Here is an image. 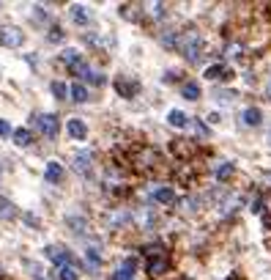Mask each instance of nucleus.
Wrapping results in <instances>:
<instances>
[{"mask_svg": "<svg viewBox=\"0 0 271 280\" xmlns=\"http://www.w3.org/2000/svg\"><path fill=\"white\" fill-rule=\"evenodd\" d=\"M183 99H189V102H197L200 99V85L197 83H183Z\"/></svg>", "mask_w": 271, "mask_h": 280, "instance_id": "obj_18", "label": "nucleus"}, {"mask_svg": "<svg viewBox=\"0 0 271 280\" xmlns=\"http://www.w3.org/2000/svg\"><path fill=\"white\" fill-rule=\"evenodd\" d=\"M44 256H47L49 261H55L58 267H66V264H71V253H69V250H63V247H55V244L44 250Z\"/></svg>", "mask_w": 271, "mask_h": 280, "instance_id": "obj_9", "label": "nucleus"}, {"mask_svg": "<svg viewBox=\"0 0 271 280\" xmlns=\"http://www.w3.org/2000/svg\"><path fill=\"white\" fill-rule=\"evenodd\" d=\"M269 140H271V135H269Z\"/></svg>", "mask_w": 271, "mask_h": 280, "instance_id": "obj_34", "label": "nucleus"}, {"mask_svg": "<svg viewBox=\"0 0 271 280\" xmlns=\"http://www.w3.org/2000/svg\"><path fill=\"white\" fill-rule=\"evenodd\" d=\"M183 53V58L189 60V63H197V60L203 58V50H206V42H203V36L197 33V30H183V33H178V47Z\"/></svg>", "mask_w": 271, "mask_h": 280, "instance_id": "obj_2", "label": "nucleus"}, {"mask_svg": "<svg viewBox=\"0 0 271 280\" xmlns=\"http://www.w3.org/2000/svg\"><path fill=\"white\" fill-rule=\"evenodd\" d=\"M195 129H197V135H203V137L208 135V129H206V126H203V124H195Z\"/></svg>", "mask_w": 271, "mask_h": 280, "instance_id": "obj_33", "label": "nucleus"}, {"mask_svg": "<svg viewBox=\"0 0 271 280\" xmlns=\"http://www.w3.org/2000/svg\"><path fill=\"white\" fill-rule=\"evenodd\" d=\"M132 165L140 173H156L162 165V157H159V151L151 149V146H137V149L132 151Z\"/></svg>", "mask_w": 271, "mask_h": 280, "instance_id": "obj_3", "label": "nucleus"}, {"mask_svg": "<svg viewBox=\"0 0 271 280\" xmlns=\"http://www.w3.org/2000/svg\"><path fill=\"white\" fill-rule=\"evenodd\" d=\"M151 8H153L151 14H153V17H156V19H159V17H165V6H162V3H153Z\"/></svg>", "mask_w": 271, "mask_h": 280, "instance_id": "obj_30", "label": "nucleus"}, {"mask_svg": "<svg viewBox=\"0 0 271 280\" xmlns=\"http://www.w3.org/2000/svg\"><path fill=\"white\" fill-rule=\"evenodd\" d=\"M49 42H63V28L52 25V30H49Z\"/></svg>", "mask_w": 271, "mask_h": 280, "instance_id": "obj_29", "label": "nucleus"}, {"mask_svg": "<svg viewBox=\"0 0 271 280\" xmlns=\"http://www.w3.org/2000/svg\"><path fill=\"white\" fill-rule=\"evenodd\" d=\"M153 201L156 203H176V190H173V187H159V190L153 192Z\"/></svg>", "mask_w": 271, "mask_h": 280, "instance_id": "obj_14", "label": "nucleus"}, {"mask_svg": "<svg viewBox=\"0 0 271 280\" xmlns=\"http://www.w3.org/2000/svg\"><path fill=\"white\" fill-rule=\"evenodd\" d=\"M176 80H178L176 72H167V74H165V83H176Z\"/></svg>", "mask_w": 271, "mask_h": 280, "instance_id": "obj_32", "label": "nucleus"}, {"mask_svg": "<svg viewBox=\"0 0 271 280\" xmlns=\"http://www.w3.org/2000/svg\"><path fill=\"white\" fill-rule=\"evenodd\" d=\"M85 264H88L90 269H99V264H101L99 250H88V256H85Z\"/></svg>", "mask_w": 271, "mask_h": 280, "instance_id": "obj_27", "label": "nucleus"}, {"mask_svg": "<svg viewBox=\"0 0 271 280\" xmlns=\"http://www.w3.org/2000/svg\"><path fill=\"white\" fill-rule=\"evenodd\" d=\"M52 94L58 96V99H66V96H69V91H66L63 83H52Z\"/></svg>", "mask_w": 271, "mask_h": 280, "instance_id": "obj_28", "label": "nucleus"}, {"mask_svg": "<svg viewBox=\"0 0 271 280\" xmlns=\"http://www.w3.org/2000/svg\"><path fill=\"white\" fill-rule=\"evenodd\" d=\"M233 173H236V168L230 165V162H222V165L217 168V179H219V181H227Z\"/></svg>", "mask_w": 271, "mask_h": 280, "instance_id": "obj_25", "label": "nucleus"}, {"mask_svg": "<svg viewBox=\"0 0 271 280\" xmlns=\"http://www.w3.org/2000/svg\"><path fill=\"white\" fill-rule=\"evenodd\" d=\"M260 121H263V113H260L258 108H247L244 110V124L247 126H260Z\"/></svg>", "mask_w": 271, "mask_h": 280, "instance_id": "obj_16", "label": "nucleus"}, {"mask_svg": "<svg viewBox=\"0 0 271 280\" xmlns=\"http://www.w3.org/2000/svg\"><path fill=\"white\" fill-rule=\"evenodd\" d=\"M25 42V33L19 28H14V25H3V28H0V44H3V47H19V44Z\"/></svg>", "mask_w": 271, "mask_h": 280, "instance_id": "obj_5", "label": "nucleus"}, {"mask_svg": "<svg viewBox=\"0 0 271 280\" xmlns=\"http://www.w3.org/2000/svg\"><path fill=\"white\" fill-rule=\"evenodd\" d=\"M135 269H137L135 258H126V261L118 267V272L112 275V280H132V278H135Z\"/></svg>", "mask_w": 271, "mask_h": 280, "instance_id": "obj_13", "label": "nucleus"}, {"mask_svg": "<svg viewBox=\"0 0 271 280\" xmlns=\"http://www.w3.org/2000/svg\"><path fill=\"white\" fill-rule=\"evenodd\" d=\"M167 121H170L173 126H186V124H189L186 113H181V110H170V115H167Z\"/></svg>", "mask_w": 271, "mask_h": 280, "instance_id": "obj_24", "label": "nucleus"}, {"mask_svg": "<svg viewBox=\"0 0 271 280\" xmlns=\"http://www.w3.org/2000/svg\"><path fill=\"white\" fill-rule=\"evenodd\" d=\"M142 253H145V275L148 278H162V275L170 269V256H167L165 244L153 242V244H148Z\"/></svg>", "mask_w": 271, "mask_h": 280, "instance_id": "obj_1", "label": "nucleus"}, {"mask_svg": "<svg viewBox=\"0 0 271 280\" xmlns=\"http://www.w3.org/2000/svg\"><path fill=\"white\" fill-rule=\"evenodd\" d=\"M60 60H63V63H66V66H69V69H71V66H77V63H80V60H83V55L77 53V50H66V53L60 55Z\"/></svg>", "mask_w": 271, "mask_h": 280, "instance_id": "obj_23", "label": "nucleus"}, {"mask_svg": "<svg viewBox=\"0 0 271 280\" xmlns=\"http://www.w3.org/2000/svg\"><path fill=\"white\" fill-rule=\"evenodd\" d=\"M44 179H47L49 184H58V181L63 179V165H60V162H47V168H44Z\"/></svg>", "mask_w": 271, "mask_h": 280, "instance_id": "obj_12", "label": "nucleus"}, {"mask_svg": "<svg viewBox=\"0 0 271 280\" xmlns=\"http://www.w3.org/2000/svg\"><path fill=\"white\" fill-rule=\"evenodd\" d=\"M6 135H14V132L8 126V121H0V137H6Z\"/></svg>", "mask_w": 271, "mask_h": 280, "instance_id": "obj_31", "label": "nucleus"}, {"mask_svg": "<svg viewBox=\"0 0 271 280\" xmlns=\"http://www.w3.org/2000/svg\"><path fill=\"white\" fill-rule=\"evenodd\" d=\"M170 151H173V157H178L181 162H189L197 154V143H192V140H186V137H178V140L170 143Z\"/></svg>", "mask_w": 271, "mask_h": 280, "instance_id": "obj_4", "label": "nucleus"}, {"mask_svg": "<svg viewBox=\"0 0 271 280\" xmlns=\"http://www.w3.org/2000/svg\"><path fill=\"white\" fill-rule=\"evenodd\" d=\"M176 176H178V181H183V184H192V181L197 179V173H195V168L192 165H178Z\"/></svg>", "mask_w": 271, "mask_h": 280, "instance_id": "obj_15", "label": "nucleus"}, {"mask_svg": "<svg viewBox=\"0 0 271 280\" xmlns=\"http://www.w3.org/2000/svg\"><path fill=\"white\" fill-rule=\"evenodd\" d=\"M71 99L77 102V105H83V102H88V88H85V85H80V83H74L71 85Z\"/></svg>", "mask_w": 271, "mask_h": 280, "instance_id": "obj_17", "label": "nucleus"}, {"mask_svg": "<svg viewBox=\"0 0 271 280\" xmlns=\"http://www.w3.org/2000/svg\"><path fill=\"white\" fill-rule=\"evenodd\" d=\"M225 55H227V58H233V60H241V58H244V44H238V42L227 44V50H225Z\"/></svg>", "mask_w": 271, "mask_h": 280, "instance_id": "obj_22", "label": "nucleus"}, {"mask_svg": "<svg viewBox=\"0 0 271 280\" xmlns=\"http://www.w3.org/2000/svg\"><path fill=\"white\" fill-rule=\"evenodd\" d=\"M66 129H69V135L74 137V140H85V137H88V126L80 118H71L69 124H66Z\"/></svg>", "mask_w": 271, "mask_h": 280, "instance_id": "obj_11", "label": "nucleus"}, {"mask_svg": "<svg viewBox=\"0 0 271 280\" xmlns=\"http://www.w3.org/2000/svg\"><path fill=\"white\" fill-rule=\"evenodd\" d=\"M162 44H165V47H170V50H176L178 47V33L165 30V33H162Z\"/></svg>", "mask_w": 271, "mask_h": 280, "instance_id": "obj_26", "label": "nucleus"}, {"mask_svg": "<svg viewBox=\"0 0 271 280\" xmlns=\"http://www.w3.org/2000/svg\"><path fill=\"white\" fill-rule=\"evenodd\" d=\"M115 91H118L124 99H132V96L140 91V83H137V80H132V77H118V80H115Z\"/></svg>", "mask_w": 271, "mask_h": 280, "instance_id": "obj_7", "label": "nucleus"}, {"mask_svg": "<svg viewBox=\"0 0 271 280\" xmlns=\"http://www.w3.org/2000/svg\"><path fill=\"white\" fill-rule=\"evenodd\" d=\"M58 278L60 280H80V272L74 269V264H66V267H58Z\"/></svg>", "mask_w": 271, "mask_h": 280, "instance_id": "obj_21", "label": "nucleus"}, {"mask_svg": "<svg viewBox=\"0 0 271 280\" xmlns=\"http://www.w3.org/2000/svg\"><path fill=\"white\" fill-rule=\"evenodd\" d=\"M90 165H93V154L90 151H80V154L74 157V170L77 173H90Z\"/></svg>", "mask_w": 271, "mask_h": 280, "instance_id": "obj_10", "label": "nucleus"}, {"mask_svg": "<svg viewBox=\"0 0 271 280\" xmlns=\"http://www.w3.org/2000/svg\"><path fill=\"white\" fill-rule=\"evenodd\" d=\"M71 19H74V22H80V25H85L90 19V11L85 6H71Z\"/></svg>", "mask_w": 271, "mask_h": 280, "instance_id": "obj_20", "label": "nucleus"}, {"mask_svg": "<svg viewBox=\"0 0 271 280\" xmlns=\"http://www.w3.org/2000/svg\"><path fill=\"white\" fill-rule=\"evenodd\" d=\"M14 143L22 146V149H25V146H30V143H33V132H30V129H17V132H14Z\"/></svg>", "mask_w": 271, "mask_h": 280, "instance_id": "obj_19", "label": "nucleus"}, {"mask_svg": "<svg viewBox=\"0 0 271 280\" xmlns=\"http://www.w3.org/2000/svg\"><path fill=\"white\" fill-rule=\"evenodd\" d=\"M36 126H39V132H42L44 137H55L60 129V121H58V115L47 113V115H39V118H36Z\"/></svg>", "mask_w": 271, "mask_h": 280, "instance_id": "obj_6", "label": "nucleus"}, {"mask_svg": "<svg viewBox=\"0 0 271 280\" xmlns=\"http://www.w3.org/2000/svg\"><path fill=\"white\" fill-rule=\"evenodd\" d=\"M206 77L208 80H233V69L230 66H225V63H214V66H208L206 69Z\"/></svg>", "mask_w": 271, "mask_h": 280, "instance_id": "obj_8", "label": "nucleus"}]
</instances>
